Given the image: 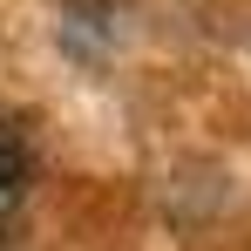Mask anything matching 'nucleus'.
<instances>
[{
	"mask_svg": "<svg viewBox=\"0 0 251 251\" xmlns=\"http://www.w3.org/2000/svg\"><path fill=\"white\" fill-rule=\"evenodd\" d=\"M27 176H34V163H27V143H21L14 129L0 123V224L21 210V197H27Z\"/></svg>",
	"mask_w": 251,
	"mask_h": 251,
	"instance_id": "f257e3e1",
	"label": "nucleus"
}]
</instances>
